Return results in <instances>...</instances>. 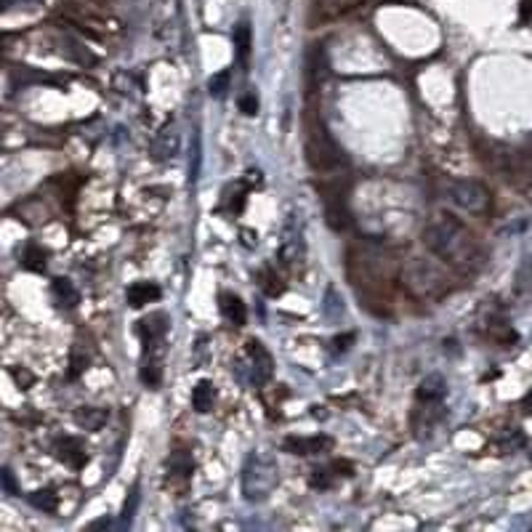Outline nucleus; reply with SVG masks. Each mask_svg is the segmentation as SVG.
I'll return each instance as SVG.
<instances>
[{"label":"nucleus","mask_w":532,"mask_h":532,"mask_svg":"<svg viewBox=\"0 0 532 532\" xmlns=\"http://www.w3.org/2000/svg\"><path fill=\"white\" fill-rule=\"evenodd\" d=\"M448 200L455 208L471 213V216H482L490 210V189L476 179H455L448 182Z\"/></svg>","instance_id":"nucleus-5"},{"label":"nucleus","mask_w":532,"mask_h":532,"mask_svg":"<svg viewBox=\"0 0 532 532\" xmlns=\"http://www.w3.org/2000/svg\"><path fill=\"white\" fill-rule=\"evenodd\" d=\"M179 149H182V133L176 125H165L152 141V158L158 163H168L179 155Z\"/></svg>","instance_id":"nucleus-9"},{"label":"nucleus","mask_w":532,"mask_h":532,"mask_svg":"<svg viewBox=\"0 0 532 532\" xmlns=\"http://www.w3.org/2000/svg\"><path fill=\"white\" fill-rule=\"evenodd\" d=\"M141 381H144L149 388H158L160 386V367L158 365H146L141 370Z\"/></svg>","instance_id":"nucleus-30"},{"label":"nucleus","mask_w":532,"mask_h":532,"mask_svg":"<svg viewBox=\"0 0 532 532\" xmlns=\"http://www.w3.org/2000/svg\"><path fill=\"white\" fill-rule=\"evenodd\" d=\"M426 248L452 266H474L479 258V245L455 216H434L424 229Z\"/></svg>","instance_id":"nucleus-1"},{"label":"nucleus","mask_w":532,"mask_h":532,"mask_svg":"<svg viewBox=\"0 0 532 532\" xmlns=\"http://www.w3.org/2000/svg\"><path fill=\"white\" fill-rule=\"evenodd\" d=\"M322 315L330 319V322H338L346 317V306H343V298L336 288H327L325 291V301H322Z\"/></svg>","instance_id":"nucleus-16"},{"label":"nucleus","mask_w":532,"mask_h":532,"mask_svg":"<svg viewBox=\"0 0 532 532\" xmlns=\"http://www.w3.org/2000/svg\"><path fill=\"white\" fill-rule=\"evenodd\" d=\"M158 298L160 288L152 285V282H133L131 288H128V303H131L133 309H139V306H144L149 301H158Z\"/></svg>","instance_id":"nucleus-12"},{"label":"nucleus","mask_w":532,"mask_h":532,"mask_svg":"<svg viewBox=\"0 0 532 532\" xmlns=\"http://www.w3.org/2000/svg\"><path fill=\"white\" fill-rule=\"evenodd\" d=\"M306 163L312 165V170L327 173V170H338L343 165V155H341L338 144L327 136V131L317 122H306Z\"/></svg>","instance_id":"nucleus-4"},{"label":"nucleus","mask_w":532,"mask_h":532,"mask_svg":"<svg viewBox=\"0 0 532 532\" xmlns=\"http://www.w3.org/2000/svg\"><path fill=\"white\" fill-rule=\"evenodd\" d=\"M514 291H517V296H527V293H532V255H527V258L521 261L519 269H517Z\"/></svg>","instance_id":"nucleus-19"},{"label":"nucleus","mask_w":532,"mask_h":532,"mask_svg":"<svg viewBox=\"0 0 532 532\" xmlns=\"http://www.w3.org/2000/svg\"><path fill=\"white\" fill-rule=\"evenodd\" d=\"M445 394H448V381L439 373L426 375L424 381H421V386H418V391H415L418 402H442Z\"/></svg>","instance_id":"nucleus-10"},{"label":"nucleus","mask_w":532,"mask_h":532,"mask_svg":"<svg viewBox=\"0 0 532 532\" xmlns=\"http://www.w3.org/2000/svg\"><path fill=\"white\" fill-rule=\"evenodd\" d=\"M351 341H354V333H346V336H341V338H336V346L341 343V349H346Z\"/></svg>","instance_id":"nucleus-32"},{"label":"nucleus","mask_w":532,"mask_h":532,"mask_svg":"<svg viewBox=\"0 0 532 532\" xmlns=\"http://www.w3.org/2000/svg\"><path fill=\"white\" fill-rule=\"evenodd\" d=\"M3 487H6V493H8V495H16V493H19V484L13 482L11 469H3Z\"/></svg>","instance_id":"nucleus-31"},{"label":"nucleus","mask_w":532,"mask_h":532,"mask_svg":"<svg viewBox=\"0 0 532 532\" xmlns=\"http://www.w3.org/2000/svg\"><path fill=\"white\" fill-rule=\"evenodd\" d=\"M22 266L32 269V272H43L46 269V251H40L37 245H27L22 253Z\"/></svg>","instance_id":"nucleus-21"},{"label":"nucleus","mask_w":532,"mask_h":532,"mask_svg":"<svg viewBox=\"0 0 532 532\" xmlns=\"http://www.w3.org/2000/svg\"><path fill=\"white\" fill-rule=\"evenodd\" d=\"M75 421L83 426V429L96 431L99 426L107 421V410H99V407H83V410L75 412Z\"/></svg>","instance_id":"nucleus-20"},{"label":"nucleus","mask_w":532,"mask_h":532,"mask_svg":"<svg viewBox=\"0 0 532 532\" xmlns=\"http://www.w3.org/2000/svg\"><path fill=\"white\" fill-rule=\"evenodd\" d=\"M237 107H240L242 115L253 118V115H258V99H255L253 94H242V96L237 99Z\"/></svg>","instance_id":"nucleus-29"},{"label":"nucleus","mask_w":532,"mask_h":532,"mask_svg":"<svg viewBox=\"0 0 532 532\" xmlns=\"http://www.w3.org/2000/svg\"><path fill=\"white\" fill-rule=\"evenodd\" d=\"M227 88H229V72L224 70V72L213 75L210 80H208V91H210V96L221 99L224 94H227Z\"/></svg>","instance_id":"nucleus-28"},{"label":"nucleus","mask_w":532,"mask_h":532,"mask_svg":"<svg viewBox=\"0 0 532 532\" xmlns=\"http://www.w3.org/2000/svg\"><path fill=\"white\" fill-rule=\"evenodd\" d=\"M155 32L160 40H176L182 32V8L179 0H155Z\"/></svg>","instance_id":"nucleus-8"},{"label":"nucleus","mask_w":532,"mask_h":532,"mask_svg":"<svg viewBox=\"0 0 532 532\" xmlns=\"http://www.w3.org/2000/svg\"><path fill=\"white\" fill-rule=\"evenodd\" d=\"M168 330V317L165 315H149L146 319H141V325H139V333L144 336V343L146 341H155V338H163V333Z\"/></svg>","instance_id":"nucleus-15"},{"label":"nucleus","mask_w":532,"mask_h":532,"mask_svg":"<svg viewBox=\"0 0 532 532\" xmlns=\"http://www.w3.org/2000/svg\"><path fill=\"white\" fill-rule=\"evenodd\" d=\"M524 405H527V410H532V391L527 394V397H524Z\"/></svg>","instance_id":"nucleus-35"},{"label":"nucleus","mask_w":532,"mask_h":532,"mask_svg":"<svg viewBox=\"0 0 532 532\" xmlns=\"http://www.w3.org/2000/svg\"><path fill=\"white\" fill-rule=\"evenodd\" d=\"M258 277H261V279H258V285L264 288L266 296H279V293L285 291V285H282V279H279L277 274L272 272V269H264V272H261Z\"/></svg>","instance_id":"nucleus-24"},{"label":"nucleus","mask_w":532,"mask_h":532,"mask_svg":"<svg viewBox=\"0 0 532 532\" xmlns=\"http://www.w3.org/2000/svg\"><path fill=\"white\" fill-rule=\"evenodd\" d=\"M333 442L327 436H317V439H285V450L288 452H298V455H306V452H322L319 448H330Z\"/></svg>","instance_id":"nucleus-14"},{"label":"nucleus","mask_w":532,"mask_h":532,"mask_svg":"<svg viewBox=\"0 0 532 532\" xmlns=\"http://www.w3.org/2000/svg\"><path fill=\"white\" fill-rule=\"evenodd\" d=\"M218 309H221L224 319L232 322V325H245V319H248V309H245V303H242L237 296H232V293H221Z\"/></svg>","instance_id":"nucleus-11"},{"label":"nucleus","mask_w":532,"mask_h":532,"mask_svg":"<svg viewBox=\"0 0 532 532\" xmlns=\"http://www.w3.org/2000/svg\"><path fill=\"white\" fill-rule=\"evenodd\" d=\"M325 203H327L325 210H327V224H330V229H336V232L349 229L351 218H349V213H346V208H343V203H341L338 197H336V200L325 197Z\"/></svg>","instance_id":"nucleus-13"},{"label":"nucleus","mask_w":532,"mask_h":532,"mask_svg":"<svg viewBox=\"0 0 532 532\" xmlns=\"http://www.w3.org/2000/svg\"><path fill=\"white\" fill-rule=\"evenodd\" d=\"M234 49H237V56H240V59L248 56V51H251V27L248 25H240L234 30Z\"/></svg>","instance_id":"nucleus-27"},{"label":"nucleus","mask_w":532,"mask_h":532,"mask_svg":"<svg viewBox=\"0 0 532 532\" xmlns=\"http://www.w3.org/2000/svg\"><path fill=\"white\" fill-rule=\"evenodd\" d=\"M213 399H216V388L210 381H200L192 391V407L197 412H208L213 407Z\"/></svg>","instance_id":"nucleus-17"},{"label":"nucleus","mask_w":532,"mask_h":532,"mask_svg":"<svg viewBox=\"0 0 532 532\" xmlns=\"http://www.w3.org/2000/svg\"><path fill=\"white\" fill-rule=\"evenodd\" d=\"M139 503H141V495H139V490L133 487L131 493H128V498H125V503H122V527H128L131 524V519L136 517V508H139Z\"/></svg>","instance_id":"nucleus-26"},{"label":"nucleus","mask_w":532,"mask_h":532,"mask_svg":"<svg viewBox=\"0 0 532 532\" xmlns=\"http://www.w3.org/2000/svg\"><path fill=\"white\" fill-rule=\"evenodd\" d=\"M96 527H109V521H107V519H99V521H94V524H91V530H96Z\"/></svg>","instance_id":"nucleus-34"},{"label":"nucleus","mask_w":532,"mask_h":532,"mask_svg":"<svg viewBox=\"0 0 532 532\" xmlns=\"http://www.w3.org/2000/svg\"><path fill=\"white\" fill-rule=\"evenodd\" d=\"M56 450H59V458L67 460V463L75 466V469L85 463V452H83V448H80L77 439H61L59 445H56Z\"/></svg>","instance_id":"nucleus-18"},{"label":"nucleus","mask_w":532,"mask_h":532,"mask_svg":"<svg viewBox=\"0 0 532 532\" xmlns=\"http://www.w3.org/2000/svg\"><path fill=\"white\" fill-rule=\"evenodd\" d=\"M399 277H402V285L407 288V293L415 298H439L452 288L448 269L436 264L434 258H421V255L407 258L402 264Z\"/></svg>","instance_id":"nucleus-2"},{"label":"nucleus","mask_w":532,"mask_h":532,"mask_svg":"<svg viewBox=\"0 0 532 532\" xmlns=\"http://www.w3.org/2000/svg\"><path fill=\"white\" fill-rule=\"evenodd\" d=\"M53 293H56V298H59L64 306H75V303L80 301V296H77V291H75V285L64 277L53 279Z\"/></svg>","instance_id":"nucleus-22"},{"label":"nucleus","mask_w":532,"mask_h":532,"mask_svg":"<svg viewBox=\"0 0 532 532\" xmlns=\"http://www.w3.org/2000/svg\"><path fill=\"white\" fill-rule=\"evenodd\" d=\"M306 255V242H303V232L298 218L291 216L282 227V240H279V258L285 266H298L303 264Z\"/></svg>","instance_id":"nucleus-7"},{"label":"nucleus","mask_w":532,"mask_h":532,"mask_svg":"<svg viewBox=\"0 0 532 532\" xmlns=\"http://www.w3.org/2000/svg\"><path fill=\"white\" fill-rule=\"evenodd\" d=\"M279 482L277 460L266 450H255L245 458L242 466V498L248 503H261L272 495V490Z\"/></svg>","instance_id":"nucleus-3"},{"label":"nucleus","mask_w":532,"mask_h":532,"mask_svg":"<svg viewBox=\"0 0 532 532\" xmlns=\"http://www.w3.org/2000/svg\"><path fill=\"white\" fill-rule=\"evenodd\" d=\"M200 163H203V146H200V133H194L192 152H189V182H197L200 176Z\"/></svg>","instance_id":"nucleus-25"},{"label":"nucleus","mask_w":532,"mask_h":532,"mask_svg":"<svg viewBox=\"0 0 532 532\" xmlns=\"http://www.w3.org/2000/svg\"><path fill=\"white\" fill-rule=\"evenodd\" d=\"M245 357H248V381L253 386H266L274 375V360L272 354L261 346V341H248L245 346Z\"/></svg>","instance_id":"nucleus-6"},{"label":"nucleus","mask_w":532,"mask_h":532,"mask_svg":"<svg viewBox=\"0 0 532 532\" xmlns=\"http://www.w3.org/2000/svg\"><path fill=\"white\" fill-rule=\"evenodd\" d=\"M30 503L37 508H43V511H49V514H53V511L59 508V498H56L53 490H37V493L30 495Z\"/></svg>","instance_id":"nucleus-23"},{"label":"nucleus","mask_w":532,"mask_h":532,"mask_svg":"<svg viewBox=\"0 0 532 532\" xmlns=\"http://www.w3.org/2000/svg\"><path fill=\"white\" fill-rule=\"evenodd\" d=\"M242 237H245V245H255V232H242Z\"/></svg>","instance_id":"nucleus-33"}]
</instances>
